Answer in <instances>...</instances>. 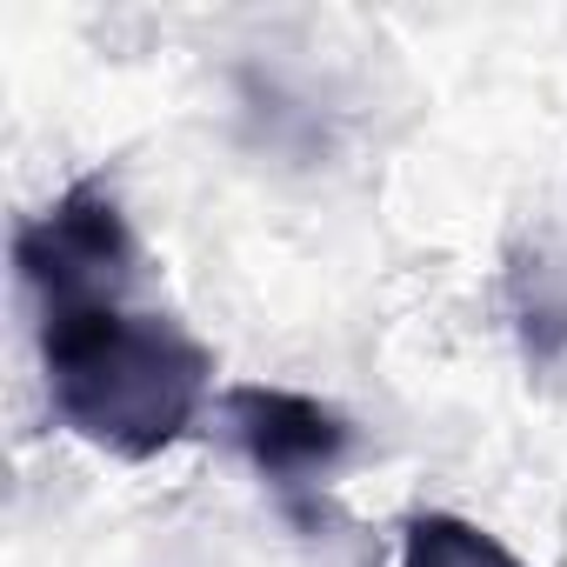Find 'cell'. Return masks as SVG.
<instances>
[{
    "mask_svg": "<svg viewBox=\"0 0 567 567\" xmlns=\"http://www.w3.org/2000/svg\"><path fill=\"white\" fill-rule=\"evenodd\" d=\"M41 368L54 421L114 461H161L214 394V354L174 315L127 301L41 308Z\"/></svg>",
    "mask_w": 567,
    "mask_h": 567,
    "instance_id": "1",
    "label": "cell"
},
{
    "mask_svg": "<svg viewBox=\"0 0 567 567\" xmlns=\"http://www.w3.org/2000/svg\"><path fill=\"white\" fill-rule=\"evenodd\" d=\"M14 267L41 308L61 301H127L141 274V240L101 174H81L48 214L21 220Z\"/></svg>",
    "mask_w": 567,
    "mask_h": 567,
    "instance_id": "2",
    "label": "cell"
},
{
    "mask_svg": "<svg viewBox=\"0 0 567 567\" xmlns=\"http://www.w3.org/2000/svg\"><path fill=\"white\" fill-rule=\"evenodd\" d=\"M220 421H227L234 447L247 454V467L288 501L321 487L354 454V421L315 394H295V388L240 381L220 394Z\"/></svg>",
    "mask_w": 567,
    "mask_h": 567,
    "instance_id": "3",
    "label": "cell"
},
{
    "mask_svg": "<svg viewBox=\"0 0 567 567\" xmlns=\"http://www.w3.org/2000/svg\"><path fill=\"white\" fill-rule=\"evenodd\" d=\"M401 567H527L501 534L461 520V514H414L401 527Z\"/></svg>",
    "mask_w": 567,
    "mask_h": 567,
    "instance_id": "4",
    "label": "cell"
}]
</instances>
